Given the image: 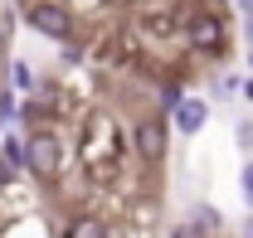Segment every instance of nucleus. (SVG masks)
<instances>
[{
  "instance_id": "1",
  "label": "nucleus",
  "mask_w": 253,
  "mask_h": 238,
  "mask_svg": "<svg viewBox=\"0 0 253 238\" xmlns=\"http://www.w3.org/2000/svg\"><path fill=\"white\" fill-rule=\"evenodd\" d=\"M180 34H185L190 54H205V59L229 54V20H224L214 5H195V10H185Z\"/></svg>"
},
{
  "instance_id": "2",
  "label": "nucleus",
  "mask_w": 253,
  "mask_h": 238,
  "mask_svg": "<svg viewBox=\"0 0 253 238\" xmlns=\"http://www.w3.org/2000/svg\"><path fill=\"white\" fill-rule=\"evenodd\" d=\"M25 170H30L39 185L59 180V170H63V136L54 131V126L25 131Z\"/></svg>"
},
{
  "instance_id": "3",
  "label": "nucleus",
  "mask_w": 253,
  "mask_h": 238,
  "mask_svg": "<svg viewBox=\"0 0 253 238\" xmlns=\"http://www.w3.org/2000/svg\"><path fill=\"white\" fill-rule=\"evenodd\" d=\"M25 20H30L34 34H44V39H54V44H68V39L78 34V20H73V10H68L63 0H34L30 10H25Z\"/></svg>"
},
{
  "instance_id": "4",
  "label": "nucleus",
  "mask_w": 253,
  "mask_h": 238,
  "mask_svg": "<svg viewBox=\"0 0 253 238\" xmlns=\"http://www.w3.org/2000/svg\"><path fill=\"white\" fill-rule=\"evenodd\" d=\"M170 131H175V126H170L166 117H156V112L141 117L136 126H131V146H136V156H141L146 165H161V160L170 156Z\"/></svg>"
},
{
  "instance_id": "5",
  "label": "nucleus",
  "mask_w": 253,
  "mask_h": 238,
  "mask_svg": "<svg viewBox=\"0 0 253 238\" xmlns=\"http://www.w3.org/2000/svg\"><path fill=\"white\" fill-rule=\"evenodd\" d=\"M205 121H210V102L205 97H185V107L170 117V126H175V136H195V131H205Z\"/></svg>"
},
{
  "instance_id": "6",
  "label": "nucleus",
  "mask_w": 253,
  "mask_h": 238,
  "mask_svg": "<svg viewBox=\"0 0 253 238\" xmlns=\"http://www.w3.org/2000/svg\"><path fill=\"white\" fill-rule=\"evenodd\" d=\"M63 238H112V229H107V219H102V214L78 209V214L63 224Z\"/></svg>"
},
{
  "instance_id": "7",
  "label": "nucleus",
  "mask_w": 253,
  "mask_h": 238,
  "mask_svg": "<svg viewBox=\"0 0 253 238\" xmlns=\"http://www.w3.org/2000/svg\"><path fill=\"white\" fill-rule=\"evenodd\" d=\"M185 224H195V229H200L205 238L224 234V214H219L214 204H195V209H190V219H185Z\"/></svg>"
},
{
  "instance_id": "8",
  "label": "nucleus",
  "mask_w": 253,
  "mask_h": 238,
  "mask_svg": "<svg viewBox=\"0 0 253 238\" xmlns=\"http://www.w3.org/2000/svg\"><path fill=\"white\" fill-rule=\"evenodd\" d=\"M0 156H5L15 170H25V141H20V136H5V141H0Z\"/></svg>"
},
{
  "instance_id": "9",
  "label": "nucleus",
  "mask_w": 253,
  "mask_h": 238,
  "mask_svg": "<svg viewBox=\"0 0 253 238\" xmlns=\"http://www.w3.org/2000/svg\"><path fill=\"white\" fill-rule=\"evenodd\" d=\"M10 121H20V102L10 88H0V126H10Z\"/></svg>"
},
{
  "instance_id": "10",
  "label": "nucleus",
  "mask_w": 253,
  "mask_h": 238,
  "mask_svg": "<svg viewBox=\"0 0 253 238\" xmlns=\"http://www.w3.org/2000/svg\"><path fill=\"white\" fill-rule=\"evenodd\" d=\"M234 146L244 151V160H253V121H239L234 126Z\"/></svg>"
},
{
  "instance_id": "11",
  "label": "nucleus",
  "mask_w": 253,
  "mask_h": 238,
  "mask_svg": "<svg viewBox=\"0 0 253 238\" xmlns=\"http://www.w3.org/2000/svg\"><path fill=\"white\" fill-rule=\"evenodd\" d=\"M239 195H244V204L253 209V160H244V170H239Z\"/></svg>"
},
{
  "instance_id": "12",
  "label": "nucleus",
  "mask_w": 253,
  "mask_h": 238,
  "mask_svg": "<svg viewBox=\"0 0 253 238\" xmlns=\"http://www.w3.org/2000/svg\"><path fill=\"white\" fill-rule=\"evenodd\" d=\"M15 175H20V170H15V165L0 156V190H10V185H15Z\"/></svg>"
},
{
  "instance_id": "13",
  "label": "nucleus",
  "mask_w": 253,
  "mask_h": 238,
  "mask_svg": "<svg viewBox=\"0 0 253 238\" xmlns=\"http://www.w3.org/2000/svg\"><path fill=\"white\" fill-rule=\"evenodd\" d=\"M170 238H205V234H200L195 224H175V229H170Z\"/></svg>"
},
{
  "instance_id": "14",
  "label": "nucleus",
  "mask_w": 253,
  "mask_h": 238,
  "mask_svg": "<svg viewBox=\"0 0 253 238\" xmlns=\"http://www.w3.org/2000/svg\"><path fill=\"white\" fill-rule=\"evenodd\" d=\"M15 83H20V88H30V83H34V73L25 68V63H15Z\"/></svg>"
},
{
  "instance_id": "15",
  "label": "nucleus",
  "mask_w": 253,
  "mask_h": 238,
  "mask_svg": "<svg viewBox=\"0 0 253 238\" xmlns=\"http://www.w3.org/2000/svg\"><path fill=\"white\" fill-rule=\"evenodd\" d=\"M244 102H253V73L244 78Z\"/></svg>"
},
{
  "instance_id": "16",
  "label": "nucleus",
  "mask_w": 253,
  "mask_h": 238,
  "mask_svg": "<svg viewBox=\"0 0 253 238\" xmlns=\"http://www.w3.org/2000/svg\"><path fill=\"white\" fill-rule=\"evenodd\" d=\"M244 44L253 49V20H244Z\"/></svg>"
},
{
  "instance_id": "17",
  "label": "nucleus",
  "mask_w": 253,
  "mask_h": 238,
  "mask_svg": "<svg viewBox=\"0 0 253 238\" xmlns=\"http://www.w3.org/2000/svg\"><path fill=\"white\" fill-rule=\"evenodd\" d=\"M239 10H244V20H253V0H239Z\"/></svg>"
},
{
  "instance_id": "18",
  "label": "nucleus",
  "mask_w": 253,
  "mask_h": 238,
  "mask_svg": "<svg viewBox=\"0 0 253 238\" xmlns=\"http://www.w3.org/2000/svg\"><path fill=\"white\" fill-rule=\"evenodd\" d=\"M5 39H10V34H5V20H0V49H5Z\"/></svg>"
},
{
  "instance_id": "19",
  "label": "nucleus",
  "mask_w": 253,
  "mask_h": 238,
  "mask_svg": "<svg viewBox=\"0 0 253 238\" xmlns=\"http://www.w3.org/2000/svg\"><path fill=\"white\" fill-rule=\"evenodd\" d=\"M244 63H249V73H253V49H249V59H244Z\"/></svg>"
},
{
  "instance_id": "20",
  "label": "nucleus",
  "mask_w": 253,
  "mask_h": 238,
  "mask_svg": "<svg viewBox=\"0 0 253 238\" xmlns=\"http://www.w3.org/2000/svg\"><path fill=\"white\" fill-rule=\"evenodd\" d=\"M249 238H253V219H249Z\"/></svg>"
}]
</instances>
